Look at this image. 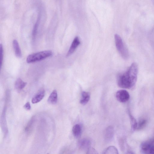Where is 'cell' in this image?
Returning a JSON list of instances; mask_svg holds the SVG:
<instances>
[{"mask_svg":"<svg viewBox=\"0 0 154 154\" xmlns=\"http://www.w3.org/2000/svg\"><path fill=\"white\" fill-rule=\"evenodd\" d=\"M138 67L136 63H133L128 69L118 77V86L122 88L130 89L134 87L137 81Z\"/></svg>","mask_w":154,"mask_h":154,"instance_id":"obj_1","label":"cell"},{"mask_svg":"<svg viewBox=\"0 0 154 154\" xmlns=\"http://www.w3.org/2000/svg\"><path fill=\"white\" fill-rule=\"evenodd\" d=\"M52 54V52L50 50L44 51L33 53L28 56L26 61L28 63L38 61L51 56Z\"/></svg>","mask_w":154,"mask_h":154,"instance_id":"obj_2","label":"cell"},{"mask_svg":"<svg viewBox=\"0 0 154 154\" xmlns=\"http://www.w3.org/2000/svg\"><path fill=\"white\" fill-rule=\"evenodd\" d=\"M115 41L116 48L124 59H126L129 57V53L128 49L125 47L120 36L117 34L114 36Z\"/></svg>","mask_w":154,"mask_h":154,"instance_id":"obj_3","label":"cell"},{"mask_svg":"<svg viewBox=\"0 0 154 154\" xmlns=\"http://www.w3.org/2000/svg\"><path fill=\"white\" fill-rule=\"evenodd\" d=\"M154 147V139L143 142L140 146L141 152L143 154H151Z\"/></svg>","mask_w":154,"mask_h":154,"instance_id":"obj_4","label":"cell"},{"mask_svg":"<svg viewBox=\"0 0 154 154\" xmlns=\"http://www.w3.org/2000/svg\"><path fill=\"white\" fill-rule=\"evenodd\" d=\"M116 96L118 100L121 103L126 102L130 98L129 93L125 90H121L118 91L116 93Z\"/></svg>","mask_w":154,"mask_h":154,"instance_id":"obj_5","label":"cell"},{"mask_svg":"<svg viewBox=\"0 0 154 154\" xmlns=\"http://www.w3.org/2000/svg\"><path fill=\"white\" fill-rule=\"evenodd\" d=\"M80 42L78 37L76 36L73 39L66 56L68 57L71 55L75 51L77 47L79 45Z\"/></svg>","mask_w":154,"mask_h":154,"instance_id":"obj_6","label":"cell"},{"mask_svg":"<svg viewBox=\"0 0 154 154\" xmlns=\"http://www.w3.org/2000/svg\"><path fill=\"white\" fill-rule=\"evenodd\" d=\"M45 93V91L44 89H40L32 97V103H36L40 101L44 97Z\"/></svg>","mask_w":154,"mask_h":154,"instance_id":"obj_7","label":"cell"},{"mask_svg":"<svg viewBox=\"0 0 154 154\" xmlns=\"http://www.w3.org/2000/svg\"><path fill=\"white\" fill-rule=\"evenodd\" d=\"M6 111V107H5L2 111L1 117V122L2 126V129L5 135L8 133V128H7V123L5 118Z\"/></svg>","mask_w":154,"mask_h":154,"instance_id":"obj_8","label":"cell"},{"mask_svg":"<svg viewBox=\"0 0 154 154\" xmlns=\"http://www.w3.org/2000/svg\"><path fill=\"white\" fill-rule=\"evenodd\" d=\"M114 129L111 126L108 127L105 133V139L107 141L111 140L114 135Z\"/></svg>","mask_w":154,"mask_h":154,"instance_id":"obj_9","label":"cell"},{"mask_svg":"<svg viewBox=\"0 0 154 154\" xmlns=\"http://www.w3.org/2000/svg\"><path fill=\"white\" fill-rule=\"evenodd\" d=\"M41 12H39L38 14L37 20L34 25L32 30V36L33 40H35V38L38 32V26L41 22Z\"/></svg>","mask_w":154,"mask_h":154,"instance_id":"obj_10","label":"cell"},{"mask_svg":"<svg viewBox=\"0 0 154 154\" xmlns=\"http://www.w3.org/2000/svg\"><path fill=\"white\" fill-rule=\"evenodd\" d=\"M57 92L56 90H54L48 97V102L50 104H54L57 103Z\"/></svg>","mask_w":154,"mask_h":154,"instance_id":"obj_11","label":"cell"},{"mask_svg":"<svg viewBox=\"0 0 154 154\" xmlns=\"http://www.w3.org/2000/svg\"><path fill=\"white\" fill-rule=\"evenodd\" d=\"M72 132L74 136L76 138L79 137L82 133V128L79 124L75 125L72 128Z\"/></svg>","mask_w":154,"mask_h":154,"instance_id":"obj_12","label":"cell"},{"mask_svg":"<svg viewBox=\"0 0 154 154\" xmlns=\"http://www.w3.org/2000/svg\"><path fill=\"white\" fill-rule=\"evenodd\" d=\"M13 45L16 56L18 58L21 57H22L21 51L18 41L16 39L14 40Z\"/></svg>","mask_w":154,"mask_h":154,"instance_id":"obj_13","label":"cell"},{"mask_svg":"<svg viewBox=\"0 0 154 154\" xmlns=\"http://www.w3.org/2000/svg\"><path fill=\"white\" fill-rule=\"evenodd\" d=\"M35 121V118L33 117L29 122L25 128V131L26 134H29L32 132L33 128Z\"/></svg>","mask_w":154,"mask_h":154,"instance_id":"obj_14","label":"cell"},{"mask_svg":"<svg viewBox=\"0 0 154 154\" xmlns=\"http://www.w3.org/2000/svg\"><path fill=\"white\" fill-rule=\"evenodd\" d=\"M91 144V141L87 138L81 139L79 142V146L82 149H88L90 147Z\"/></svg>","mask_w":154,"mask_h":154,"instance_id":"obj_15","label":"cell"},{"mask_svg":"<svg viewBox=\"0 0 154 154\" xmlns=\"http://www.w3.org/2000/svg\"><path fill=\"white\" fill-rule=\"evenodd\" d=\"M90 98V94L89 92L83 91L82 93V98L80 101V103L82 105H85L89 101Z\"/></svg>","mask_w":154,"mask_h":154,"instance_id":"obj_16","label":"cell"},{"mask_svg":"<svg viewBox=\"0 0 154 154\" xmlns=\"http://www.w3.org/2000/svg\"><path fill=\"white\" fill-rule=\"evenodd\" d=\"M27 83L23 82L20 78H18L15 83L16 89L18 91H21L26 85Z\"/></svg>","mask_w":154,"mask_h":154,"instance_id":"obj_17","label":"cell"},{"mask_svg":"<svg viewBox=\"0 0 154 154\" xmlns=\"http://www.w3.org/2000/svg\"><path fill=\"white\" fill-rule=\"evenodd\" d=\"M117 149L114 146L108 147L103 151V154H118Z\"/></svg>","mask_w":154,"mask_h":154,"instance_id":"obj_18","label":"cell"},{"mask_svg":"<svg viewBox=\"0 0 154 154\" xmlns=\"http://www.w3.org/2000/svg\"><path fill=\"white\" fill-rule=\"evenodd\" d=\"M129 116L130 119L131 130L134 131L137 129V123L135 119L131 114L129 113Z\"/></svg>","mask_w":154,"mask_h":154,"instance_id":"obj_19","label":"cell"},{"mask_svg":"<svg viewBox=\"0 0 154 154\" xmlns=\"http://www.w3.org/2000/svg\"><path fill=\"white\" fill-rule=\"evenodd\" d=\"M147 121L145 119H142L140 120L139 122L137 123V129L140 130L143 128L146 125Z\"/></svg>","mask_w":154,"mask_h":154,"instance_id":"obj_20","label":"cell"},{"mask_svg":"<svg viewBox=\"0 0 154 154\" xmlns=\"http://www.w3.org/2000/svg\"><path fill=\"white\" fill-rule=\"evenodd\" d=\"M3 57V46L2 44L0 45V67L1 68Z\"/></svg>","mask_w":154,"mask_h":154,"instance_id":"obj_21","label":"cell"},{"mask_svg":"<svg viewBox=\"0 0 154 154\" xmlns=\"http://www.w3.org/2000/svg\"><path fill=\"white\" fill-rule=\"evenodd\" d=\"M87 154H97V151L93 148L90 147L87 150Z\"/></svg>","mask_w":154,"mask_h":154,"instance_id":"obj_22","label":"cell"},{"mask_svg":"<svg viewBox=\"0 0 154 154\" xmlns=\"http://www.w3.org/2000/svg\"><path fill=\"white\" fill-rule=\"evenodd\" d=\"M24 107L27 110H30L31 107L29 102H26L24 106Z\"/></svg>","mask_w":154,"mask_h":154,"instance_id":"obj_23","label":"cell"},{"mask_svg":"<svg viewBox=\"0 0 154 154\" xmlns=\"http://www.w3.org/2000/svg\"><path fill=\"white\" fill-rule=\"evenodd\" d=\"M151 154H154V147L152 151Z\"/></svg>","mask_w":154,"mask_h":154,"instance_id":"obj_24","label":"cell"}]
</instances>
